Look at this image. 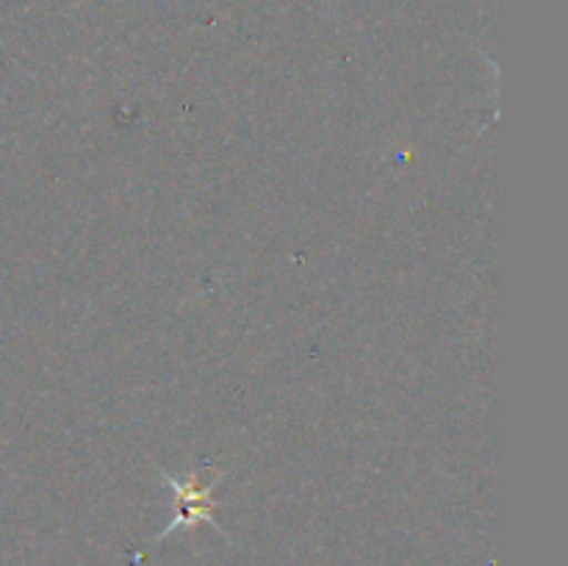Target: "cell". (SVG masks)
I'll list each match as a JSON object with an SVG mask.
<instances>
[{
    "label": "cell",
    "mask_w": 568,
    "mask_h": 566,
    "mask_svg": "<svg viewBox=\"0 0 568 566\" xmlns=\"http://www.w3.org/2000/svg\"><path fill=\"white\" fill-rule=\"evenodd\" d=\"M166 486H172L178 492V503H181V511H178L175 519L166 525V530L161 533V538L166 536L170 530H178L181 525H197V522H211V525H216L214 522V511H211V492H214V486L209 488H194V477L192 481L181 483L175 481V477L166 475Z\"/></svg>",
    "instance_id": "obj_1"
}]
</instances>
